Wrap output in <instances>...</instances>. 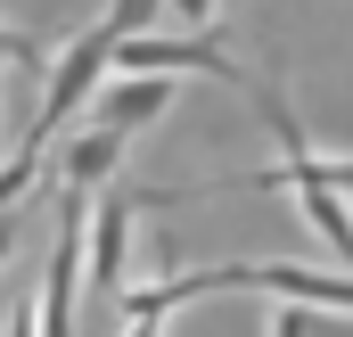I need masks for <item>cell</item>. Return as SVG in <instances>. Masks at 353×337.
<instances>
[{"mask_svg": "<svg viewBox=\"0 0 353 337\" xmlns=\"http://www.w3.org/2000/svg\"><path fill=\"white\" fill-rule=\"evenodd\" d=\"M83 222H90V198L58 181V247H50V271H41L33 337H83Z\"/></svg>", "mask_w": 353, "mask_h": 337, "instance_id": "obj_1", "label": "cell"}, {"mask_svg": "<svg viewBox=\"0 0 353 337\" xmlns=\"http://www.w3.org/2000/svg\"><path fill=\"white\" fill-rule=\"evenodd\" d=\"M222 288H263L271 305H321L353 313V271H304V263H214Z\"/></svg>", "mask_w": 353, "mask_h": 337, "instance_id": "obj_2", "label": "cell"}, {"mask_svg": "<svg viewBox=\"0 0 353 337\" xmlns=\"http://www.w3.org/2000/svg\"><path fill=\"white\" fill-rule=\"evenodd\" d=\"M132 214H140V198H107L99 214L83 222V239H90V305H107L115 313V296H123V271H132ZM83 305V313H90Z\"/></svg>", "mask_w": 353, "mask_h": 337, "instance_id": "obj_3", "label": "cell"}, {"mask_svg": "<svg viewBox=\"0 0 353 337\" xmlns=\"http://www.w3.org/2000/svg\"><path fill=\"white\" fill-rule=\"evenodd\" d=\"M83 115L132 140L140 124H165V115H173V75H107V83L83 99Z\"/></svg>", "mask_w": 353, "mask_h": 337, "instance_id": "obj_4", "label": "cell"}, {"mask_svg": "<svg viewBox=\"0 0 353 337\" xmlns=\"http://www.w3.org/2000/svg\"><path fill=\"white\" fill-rule=\"evenodd\" d=\"M58 140H66V148H58V181H66V189H99L107 173L123 165V148H132L123 132H107V124H90V115H74V132H58Z\"/></svg>", "mask_w": 353, "mask_h": 337, "instance_id": "obj_5", "label": "cell"}, {"mask_svg": "<svg viewBox=\"0 0 353 337\" xmlns=\"http://www.w3.org/2000/svg\"><path fill=\"white\" fill-rule=\"evenodd\" d=\"M271 337H353V321H337V313H321V305H271Z\"/></svg>", "mask_w": 353, "mask_h": 337, "instance_id": "obj_6", "label": "cell"}, {"mask_svg": "<svg viewBox=\"0 0 353 337\" xmlns=\"http://www.w3.org/2000/svg\"><path fill=\"white\" fill-rule=\"evenodd\" d=\"M8 66L41 75V41H33V33H8V25H0V75H8Z\"/></svg>", "mask_w": 353, "mask_h": 337, "instance_id": "obj_7", "label": "cell"}, {"mask_svg": "<svg viewBox=\"0 0 353 337\" xmlns=\"http://www.w3.org/2000/svg\"><path fill=\"white\" fill-rule=\"evenodd\" d=\"M165 8L181 17V33H197V41H205V33H214V17H222V0H165Z\"/></svg>", "mask_w": 353, "mask_h": 337, "instance_id": "obj_8", "label": "cell"}]
</instances>
